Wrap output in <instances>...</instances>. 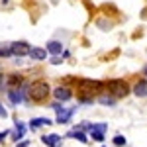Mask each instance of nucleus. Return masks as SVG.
<instances>
[{
    "label": "nucleus",
    "instance_id": "obj_1",
    "mask_svg": "<svg viewBox=\"0 0 147 147\" xmlns=\"http://www.w3.org/2000/svg\"><path fill=\"white\" fill-rule=\"evenodd\" d=\"M51 88H49V84H47V80H34V82H30V90H28V96H30V100L37 102V104H41V102L47 100V96L51 94Z\"/></svg>",
    "mask_w": 147,
    "mask_h": 147
},
{
    "label": "nucleus",
    "instance_id": "obj_2",
    "mask_svg": "<svg viewBox=\"0 0 147 147\" xmlns=\"http://www.w3.org/2000/svg\"><path fill=\"white\" fill-rule=\"evenodd\" d=\"M106 90H108V94H112L114 98H125L129 92H131V86L125 82L124 79H112L106 82Z\"/></svg>",
    "mask_w": 147,
    "mask_h": 147
},
{
    "label": "nucleus",
    "instance_id": "obj_3",
    "mask_svg": "<svg viewBox=\"0 0 147 147\" xmlns=\"http://www.w3.org/2000/svg\"><path fill=\"white\" fill-rule=\"evenodd\" d=\"M14 129H12L10 134V139L14 141V143H18V141H22V139H26V134H28V129H30V125L26 124V122H20V120H14Z\"/></svg>",
    "mask_w": 147,
    "mask_h": 147
},
{
    "label": "nucleus",
    "instance_id": "obj_4",
    "mask_svg": "<svg viewBox=\"0 0 147 147\" xmlns=\"http://www.w3.org/2000/svg\"><path fill=\"white\" fill-rule=\"evenodd\" d=\"M10 49H12V55L14 57H30V51H32V45L28 41H12L10 43Z\"/></svg>",
    "mask_w": 147,
    "mask_h": 147
},
{
    "label": "nucleus",
    "instance_id": "obj_5",
    "mask_svg": "<svg viewBox=\"0 0 147 147\" xmlns=\"http://www.w3.org/2000/svg\"><path fill=\"white\" fill-rule=\"evenodd\" d=\"M53 100H57V102H69L71 98H73V90L69 88V86H65V84H59V86H55L53 88Z\"/></svg>",
    "mask_w": 147,
    "mask_h": 147
},
{
    "label": "nucleus",
    "instance_id": "obj_6",
    "mask_svg": "<svg viewBox=\"0 0 147 147\" xmlns=\"http://www.w3.org/2000/svg\"><path fill=\"white\" fill-rule=\"evenodd\" d=\"M75 112H77V106H73V108H61L59 112H55V114H57L55 122H57L59 125H65V124H69V122L73 120Z\"/></svg>",
    "mask_w": 147,
    "mask_h": 147
},
{
    "label": "nucleus",
    "instance_id": "obj_7",
    "mask_svg": "<svg viewBox=\"0 0 147 147\" xmlns=\"http://www.w3.org/2000/svg\"><path fill=\"white\" fill-rule=\"evenodd\" d=\"M41 143L47 147H63V137L59 134H47V136H41Z\"/></svg>",
    "mask_w": 147,
    "mask_h": 147
},
{
    "label": "nucleus",
    "instance_id": "obj_8",
    "mask_svg": "<svg viewBox=\"0 0 147 147\" xmlns=\"http://www.w3.org/2000/svg\"><path fill=\"white\" fill-rule=\"evenodd\" d=\"M131 92L136 94L137 98H145V96H147V79L136 80V84L131 86Z\"/></svg>",
    "mask_w": 147,
    "mask_h": 147
},
{
    "label": "nucleus",
    "instance_id": "obj_9",
    "mask_svg": "<svg viewBox=\"0 0 147 147\" xmlns=\"http://www.w3.org/2000/svg\"><path fill=\"white\" fill-rule=\"evenodd\" d=\"M47 57H49V51L45 47H32V51H30V59H34V61H45Z\"/></svg>",
    "mask_w": 147,
    "mask_h": 147
},
{
    "label": "nucleus",
    "instance_id": "obj_10",
    "mask_svg": "<svg viewBox=\"0 0 147 147\" xmlns=\"http://www.w3.org/2000/svg\"><path fill=\"white\" fill-rule=\"evenodd\" d=\"M45 49L49 51V55H61L65 49H63V43L61 41H57V39H51V41H47Z\"/></svg>",
    "mask_w": 147,
    "mask_h": 147
},
{
    "label": "nucleus",
    "instance_id": "obj_11",
    "mask_svg": "<svg viewBox=\"0 0 147 147\" xmlns=\"http://www.w3.org/2000/svg\"><path fill=\"white\" fill-rule=\"evenodd\" d=\"M53 124V120H49V118H32L28 125H30V129H39V127H43V125H51Z\"/></svg>",
    "mask_w": 147,
    "mask_h": 147
},
{
    "label": "nucleus",
    "instance_id": "obj_12",
    "mask_svg": "<svg viewBox=\"0 0 147 147\" xmlns=\"http://www.w3.org/2000/svg\"><path fill=\"white\" fill-rule=\"evenodd\" d=\"M65 137L77 139V141H80V143H90V141H88V136H86V131H80V129H71V131H67V136H65Z\"/></svg>",
    "mask_w": 147,
    "mask_h": 147
},
{
    "label": "nucleus",
    "instance_id": "obj_13",
    "mask_svg": "<svg viewBox=\"0 0 147 147\" xmlns=\"http://www.w3.org/2000/svg\"><path fill=\"white\" fill-rule=\"evenodd\" d=\"M96 102H98V104H102V106H116L118 98H114L112 94H106V92H102L100 96H96Z\"/></svg>",
    "mask_w": 147,
    "mask_h": 147
},
{
    "label": "nucleus",
    "instance_id": "obj_14",
    "mask_svg": "<svg viewBox=\"0 0 147 147\" xmlns=\"http://www.w3.org/2000/svg\"><path fill=\"white\" fill-rule=\"evenodd\" d=\"M106 131H108V124L106 122H98V124H92L88 134H104L106 136Z\"/></svg>",
    "mask_w": 147,
    "mask_h": 147
},
{
    "label": "nucleus",
    "instance_id": "obj_15",
    "mask_svg": "<svg viewBox=\"0 0 147 147\" xmlns=\"http://www.w3.org/2000/svg\"><path fill=\"white\" fill-rule=\"evenodd\" d=\"M112 143H114V147H125L127 145V139H125L124 136H114V139H112Z\"/></svg>",
    "mask_w": 147,
    "mask_h": 147
},
{
    "label": "nucleus",
    "instance_id": "obj_16",
    "mask_svg": "<svg viewBox=\"0 0 147 147\" xmlns=\"http://www.w3.org/2000/svg\"><path fill=\"white\" fill-rule=\"evenodd\" d=\"M0 57H2V59H6V57H12V49H10V45H2V47H0Z\"/></svg>",
    "mask_w": 147,
    "mask_h": 147
},
{
    "label": "nucleus",
    "instance_id": "obj_17",
    "mask_svg": "<svg viewBox=\"0 0 147 147\" xmlns=\"http://www.w3.org/2000/svg\"><path fill=\"white\" fill-rule=\"evenodd\" d=\"M51 65H61L63 63V55H51Z\"/></svg>",
    "mask_w": 147,
    "mask_h": 147
},
{
    "label": "nucleus",
    "instance_id": "obj_18",
    "mask_svg": "<svg viewBox=\"0 0 147 147\" xmlns=\"http://www.w3.org/2000/svg\"><path fill=\"white\" fill-rule=\"evenodd\" d=\"M88 136H90L94 141H98V143H102V141L106 139V136H104V134H88Z\"/></svg>",
    "mask_w": 147,
    "mask_h": 147
},
{
    "label": "nucleus",
    "instance_id": "obj_19",
    "mask_svg": "<svg viewBox=\"0 0 147 147\" xmlns=\"http://www.w3.org/2000/svg\"><path fill=\"white\" fill-rule=\"evenodd\" d=\"M16 147H32V143H30V139H22L16 143Z\"/></svg>",
    "mask_w": 147,
    "mask_h": 147
},
{
    "label": "nucleus",
    "instance_id": "obj_20",
    "mask_svg": "<svg viewBox=\"0 0 147 147\" xmlns=\"http://www.w3.org/2000/svg\"><path fill=\"white\" fill-rule=\"evenodd\" d=\"M10 134H12L10 129H6V131H0V143H2V141H4V139H6L8 136H10Z\"/></svg>",
    "mask_w": 147,
    "mask_h": 147
},
{
    "label": "nucleus",
    "instance_id": "obj_21",
    "mask_svg": "<svg viewBox=\"0 0 147 147\" xmlns=\"http://www.w3.org/2000/svg\"><path fill=\"white\" fill-rule=\"evenodd\" d=\"M0 118H8V112H6V108L2 106V102H0Z\"/></svg>",
    "mask_w": 147,
    "mask_h": 147
},
{
    "label": "nucleus",
    "instance_id": "obj_22",
    "mask_svg": "<svg viewBox=\"0 0 147 147\" xmlns=\"http://www.w3.org/2000/svg\"><path fill=\"white\" fill-rule=\"evenodd\" d=\"M143 77H145V79H147V65H145V67H143Z\"/></svg>",
    "mask_w": 147,
    "mask_h": 147
},
{
    "label": "nucleus",
    "instance_id": "obj_23",
    "mask_svg": "<svg viewBox=\"0 0 147 147\" xmlns=\"http://www.w3.org/2000/svg\"><path fill=\"white\" fill-rule=\"evenodd\" d=\"M102 147H108V145H102Z\"/></svg>",
    "mask_w": 147,
    "mask_h": 147
}]
</instances>
